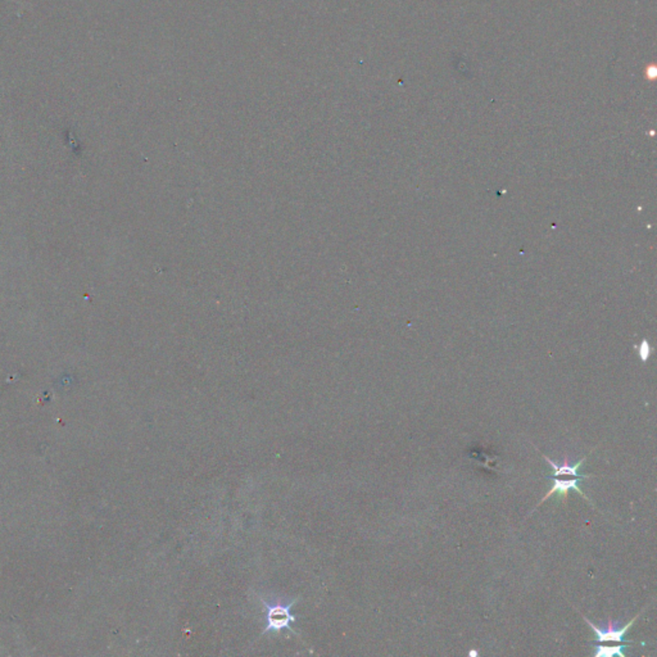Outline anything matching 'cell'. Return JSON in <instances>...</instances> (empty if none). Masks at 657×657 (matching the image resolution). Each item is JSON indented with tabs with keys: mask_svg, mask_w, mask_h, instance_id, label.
Returning a JSON list of instances; mask_svg holds the SVG:
<instances>
[{
	"mask_svg": "<svg viewBox=\"0 0 657 657\" xmlns=\"http://www.w3.org/2000/svg\"><path fill=\"white\" fill-rule=\"evenodd\" d=\"M543 457L546 459V461L549 462V466L552 468V475H551L552 478H581V479L590 478V475H580L579 474V469L583 465V462L586 461L587 457H583L580 461L574 463V465H570L568 459L564 461L562 465H557L556 462L549 460L547 456L543 454Z\"/></svg>",
	"mask_w": 657,
	"mask_h": 657,
	"instance_id": "cell-4",
	"label": "cell"
},
{
	"mask_svg": "<svg viewBox=\"0 0 657 657\" xmlns=\"http://www.w3.org/2000/svg\"><path fill=\"white\" fill-rule=\"evenodd\" d=\"M638 616H639V614H638L637 616H634L633 620H630L625 627H623L621 629L616 628L615 624H614L611 620L608 621V628L601 629L599 628V627H596L593 623H590L586 616H583V619L586 620V623L588 624L590 629L593 630V633L596 634V641H597V642H602V643H605V642L620 643V642H624V641H625V638H624L625 637V634L628 633L629 629L632 628V625L634 624V621L637 620Z\"/></svg>",
	"mask_w": 657,
	"mask_h": 657,
	"instance_id": "cell-2",
	"label": "cell"
},
{
	"mask_svg": "<svg viewBox=\"0 0 657 657\" xmlns=\"http://www.w3.org/2000/svg\"><path fill=\"white\" fill-rule=\"evenodd\" d=\"M627 647V645H616V646H597L595 647L593 656L595 657H625L623 649Z\"/></svg>",
	"mask_w": 657,
	"mask_h": 657,
	"instance_id": "cell-5",
	"label": "cell"
},
{
	"mask_svg": "<svg viewBox=\"0 0 657 657\" xmlns=\"http://www.w3.org/2000/svg\"><path fill=\"white\" fill-rule=\"evenodd\" d=\"M549 479H552V481H553V483H552V488H551L549 493L542 498V500L538 503V506H540L544 500H549V497L553 496V494H560L561 497L565 498V500H568V496H569L570 491H577V493H579L583 498H586V500H588L589 503H590L588 497L579 488L578 483L581 478H570L569 479V478H552V476H549Z\"/></svg>",
	"mask_w": 657,
	"mask_h": 657,
	"instance_id": "cell-3",
	"label": "cell"
},
{
	"mask_svg": "<svg viewBox=\"0 0 657 657\" xmlns=\"http://www.w3.org/2000/svg\"><path fill=\"white\" fill-rule=\"evenodd\" d=\"M298 599L289 601L288 603L283 602H275V603H268L265 599H262V603L267 608V616H266V628L261 633L265 636L267 633L273 632L277 633L283 629H290V625L297 621V618L292 614V608L297 603Z\"/></svg>",
	"mask_w": 657,
	"mask_h": 657,
	"instance_id": "cell-1",
	"label": "cell"
},
{
	"mask_svg": "<svg viewBox=\"0 0 657 657\" xmlns=\"http://www.w3.org/2000/svg\"><path fill=\"white\" fill-rule=\"evenodd\" d=\"M476 654H478V652H476V651H470V655H471V656H472V655H474V656H475V655H476Z\"/></svg>",
	"mask_w": 657,
	"mask_h": 657,
	"instance_id": "cell-6",
	"label": "cell"
}]
</instances>
